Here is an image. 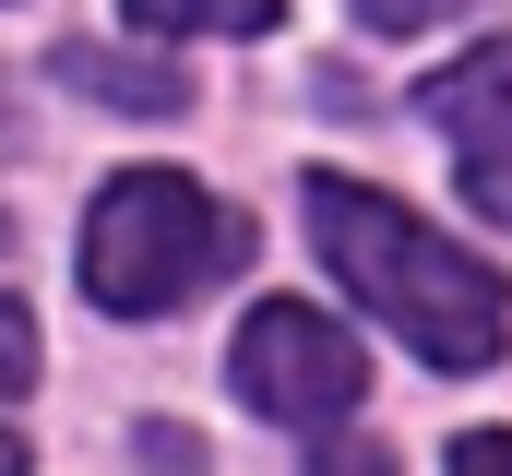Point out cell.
<instances>
[{
    "mask_svg": "<svg viewBox=\"0 0 512 476\" xmlns=\"http://www.w3.org/2000/svg\"><path fill=\"white\" fill-rule=\"evenodd\" d=\"M298 215H310V238H322V262H334V274H346V286H358L429 369H489V357L512 346L501 262L453 250L429 215H405L393 191H370V179H310Z\"/></svg>",
    "mask_w": 512,
    "mask_h": 476,
    "instance_id": "6da1fadb",
    "label": "cell"
},
{
    "mask_svg": "<svg viewBox=\"0 0 512 476\" xmlns=\"http://www.w3.org/2000/svg\"><path fill=\"white\" fill-rule=\"evenodd\" d=\"M227 262H251V227L215 191H191L179 167H131L84 215V298L120 310V322H155V310L203 298Z\"/></svg>",
    "mask_w": 512,
    "mask_h": 476,
    "instance_id": "7a4b0ae2",
    "label": "cell"
},
{
    "mask_svg": "<svg viewBox=\"0 0 512 476\" xmlns=\"http://www.w3.org/2000/svg\"><path fill=\"white\" fill-rule=\"evenodd\" d=\"M227 381H239V405L274 417V429H334L370 393V357L346 346V322H322L298 298H262L251 322H239V346H227Z\"/></svg>",
    "mask_w": 512,
    "mask_h": 476,
    "instance_id": "3957f363",
    "label": "cell"
},
{
    "mask_svg": "<svg viewBox=\"0 0 512 476\" xmlns=\"http://www.w3.org/2000/svg\"><path fill=\"white\" fill-rule=\"evenodd\" d=\"M429 119H441L453 143L501 131V119H512V36H489V48H465L453 72H429Z\"/></svg>",
    "mask_w": 512,
    "mask_h": 476,
    "instance_id": "277c9868",
    "label": "cell"
},
{
    "mask_svg": "<svg viewBox=\"0 0 512 476\" xmlns=\"http://www.w3.org/2000/svg\"><path fill=\"white\" fill-rule=\"evenodd\" d=\"M48 72H60V84H84V96H108V108H191V84H179V72H131V60H108V48H60V60H48Z\"/></svg>",
    "mask_w": 512,
    "mask_h": 476,
    "instance_id": "5b68a950",
    "label": "cell"
},
{
    "mask_svg": "<svg viewBox=\"0 0 512 476\" xmlns=\"http://www.w3.org/2000/svg\"><path fill=\"white\" fill-rule=\"evenodd\" d=\"M143 36H262L286 0H120Z\"/></svg>",
    "mask_w": 512,
    "mask_h": 476,
    "instance_id": "8992f818",
    "label": "cell"
},
{
    "mask_svg": "<svg viewBox=\"0 0 512 476\" xmlns=\"http://www.w3.org/2000/svg\"><path fill=\"white\" fill-rule=\"evenodd\" d=\"M36 393V322L0 310V476H24V441H12V405Z\"/></svg>",
    "mask_w": 512,
    "mask_h": 476,
    "instance_id": "52a82bcc",
    "label": "cell"
},
{
    "mask_svg": "<svg viewBox=\"0 0 512 476\" xmlns=\"http://www.w3.org/2000/svg\"><path fill=\"white\" fill-rule=\"evenodd\" d=\"M465 203H477L489 227H512V119H501V131H477V143H465Z\"/></svg>",
    "mask_w": 512,
    "mask_h": 476,
    "instance_id": "ba28073f",
    "label": "cell"
},
{
    "mask_svg": "<svg viewBox=\"0 0 512 476\" xmlns=\"http://www.w3.org/2000/svg\"><path fill=\"white\" fill-rule=\"evenodd\" d=\"M441 12H465V0H358V24H382V36H417V24H441Z\"/></svg>",
    "mask_w": 512,
    "mask_h": 476,
    "instance_id": "9c48e42d",
    "label": "cell"
},
{
    "mask_svg": "<svg viewBox=\"0 0 512 476\" xmlns=\"http://www.w3.org/2000/svg\"><path fill=\"white\" fill-rule=\"evenodd\" d=\"M453 476H512V429H465L453 441Z\"/></svg>",
    "mask_w": 512,
    "mask_h": 476,
    "instance_id": "30bf717a",
    "label": "cell"
},
{
    "mask_svg": "<svg viewBox=\"0 0 512 476\" xmlns=\"http://www.w3.org/2000/svg\"><path fill=\"white\" fill-rule=\"evenodd\" d=\"M0 238H12V227H0Z\"/></svg>",
    "mask_w": 512,
    "mask_h": 476,
    "instance_id": "8fae6325",
    "label": "cell"
}]
</instances>
